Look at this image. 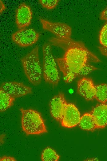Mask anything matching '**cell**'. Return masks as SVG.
<instances>
[{
  "instance_id": "1",
  "label": "cell",
  "mask_w": 107,
  "mask_h": 161,
  "mask_svg": "<svg viewBox=\"0 0 107 161\" xmlns=\"http://www.w3.org/2000/svg\"><path fill=\"white\" fill-rule=\"evenodd\" d=\"M49 41L52 45L61 48L65 51L62 57L55 60L65 83H70L77 77L86 76L98 69L90 63H98L101 60L82 41L70 38L57 37L50 38Z\"/></svg>"
},
{
  "instance_id": "2",
  "label": "cell",
  "mask_w": 107,
  "mask_h": 161,
  "mask_svg": "<svg viewBox=\"0 0 107 161\" xmlns=\"http://www.w3.org/2000/svg\"><path fill=\"white\" fill-rule=\"evenodd\" d=\"M38 50L39 46H37L20 59L26 76L34 85H39L42 80V69Z\"/></svg>"
},
{
  "instance_id": "3",
  "label": "cell",
  "mask_w": 107,
  "mask_h": 161,
  "mask_svg": "<svg viewBox=\"0 0 107 161\" xmlns=\"http://www.w3.org/2000/svg\"><path fill=\"white\" fill-rule=\"evenodd\" d=\"M19 110L22 114V128L27 135L47 133L44 121L39 112L34 109L25 110L22 108Z\"/></svg>"
},
{
  "instance_id": "4",
  "label": "cell",
  "mask_w": 107,
  "mask_h": 161,
  "mask_svg": "<svg viewBox=\"0 0 107 161\" xmlns=\"http://www.w3.org/2000/svg\"><path fill=\"white\" fill-rule=\"evenodd\" d=\"M43 74L45 81L54 86H56L60 80V75L55 59L52 54L50 44L46 43L43 46Z\"/></svg>"
},
{
  "instance_id": "5",
  "label": "cell",
  "mask_w": 107,
  "mask_h": 161,
  "mask_svg": "<svg viewBox=\"0 0 107 161\" xmlns=\"http://www.w3.org/2000/svg\"><path fill=\"white\" fill-rule=\"evenodd\" d=\"M40 35L32 28H25L18 30L12 35L13 42L19 46L26 47L35 43L39 39Z\"/></svg>"
},
{
  "instance_id": "6",
  "label": "cell",
  "mask_w": 107,
  "mask_h": 161,
  "mask_svg": "<svg viewBox=\"0 0 107 161\" xmlns=\"http://www.w3.org/2000/svg\"><path fill=\"white\" fill-rule=\"evenodd\" d=\"M43 28L48 31L60 38H70L71 28L66 24L60 22H52L46 20L40 19Z\"/></svg>"
},
{
  "instance_id": "7",
  "label": "cell",
  "mask_w": 107,
  "mask_h": 161,
  "mask_svg": "<svg viewBox=\"0 0 107 161\" xmlns=\"http://www.w3.org/2000/svg\"><path fill=\"white\" fill-rule=\"evenodd\" d=\"M80 118V113L76 106L72 103H67L60 123L63 127L72 128L78 124Z\"/></svg>"
},
{
  "instance_id": "8",
  "label": "cell",
  "mask_w": 107,
  "mask_h": 161,
  "mask_svg": "<svg viewBox=\"0 0 107 161\" xmlns=\"http://www.w3.org/2000/svg\"><path fill=\"white\" fill-rule=\"evenodd\" d=\"M11 96L16 98L32 93V88L21 82H6L2 83L0 88Z\"/></svg>"
},
{
  "instance_id": "9",
  "label": "cell",
  "mask_w": 107,
  "mask_h": 161,
  "mask_svg": "<svg viewBox=\"0 0 107 161\" xmlns=\"http://www.w3.org/2000/svg\"><path fill=\"white\" fill-rule=\"evenodd\" d=\"M15 13V22L18 29L25 28L31 24L33 12L29 6L25 3H21Z\"/></svg>"
},
{
  "instance_id": "10",
  "label": "cell",
  "mask_w": 107,
  "mask_h": 161,
  "mask_svg": "<svg viewBox=\"0 0 107 161\" xmlns=\"http://www.w3.org/2000/svg\"><path fill=\"white\" fill-rule=\"evenodd\" d=\"M67 102L64 94L61 92L54 96L50 104V113L52 117L60 122Z\"/></svg>"
},
{
  "instance_id": "11",
  "label": "cell",
  "mask_w": 107,
  "mask_h": 161,
  "mask_svg": "<svg viewBox=\"0 0 107 161\" xmlns=\"http://www.w3.org/2000/svg\"><path fill=\"white\" fill-rule=\"evenodd\" d=\"M95 86L91 78L83 77L77 82V92L87 101L92 100L95 98Z\"/></svg>"
},
{
  "instance_id": "12",
  "label": "cell",
  "mask_w": 107,
  "mask_h": 161,
  "mask_svg": "<svg viewBox=\"0 0 107 161\" xmlns=\"http://www.w3.org/2000/svg\"><path fill=\"white\" fill-rule=\"evenodd\" d=\"M90 113L93 118L96 129L103 128L107 126V103L97 104Z\"/></svg>"
},
{
  "instance_id": "13",
  "label": "cell",
  "mask_w": 107,
  "mask_h": 161,
  "mask_svg": "<svg viewBox=\"0 0 107 161\" xmlns=\"http://www.w3.org/2000/svg\"><path fill=\"white\" fill-rule=\"evenodd\" d=\"M78 125L82 129L93 131L96 129V125L93 116L90 113L86 112L81 117Z\"/></svg>"
},
{
  "instance_id": "14",
  "label": "cell",
  "mask_w": 107,
  "mask_h": 161,
  "mask_svg": "<svg viewBox=\"0 0 107 161\" xmlns=\"http://www.w3.org/2000/svg\"><path fill=\"white\" fill-rule=\"evenodd\" d=\"M15 98L0 89V111L3 112L13 105Z\"/></svg>"
},
{
  "instance_id": "15",
  "label": "cell",
  "mask_w": 107,
  "mask_h": 161,
  "mask_svg": "<svg viewBox=\"0 0 107 161\" xmlns=\"http://www.w3.org/2000/svg\"><path fill=\"white\" fill-rule=\"evenodd\" d=\"M95 98L101 103L107 102V84L101 83L95 86Z\"/></svg>"
},
{
  "instance_id": "16",
  "label": "cell",
  "mask_w": 107,
  "mask_h": 161,
  "mask_svg": "<svg viewBox=\"0 0 107 161\" xmlns=\"http://www.w3.org/2000/svg\"><path fill=\"white\" fill-rule=\"evenodd\" d=\"M59 159L60 156L49 146L44 149L41 154V159L43 161H57Z\"/></svg>"
},
{
  "instance_id": "17",
  "label": "cell",
  "mask_w": 107,
  "mask_h": 161,
  "mask_svg": "<svg viewBox=\"0 0 107 161\" xmlns=\"http://www.w3.org/2000/svg\"><path fill=\"white\" fill-rule=\"evenodd\" d=\"M99 41L102 46L107 47V22L105 24L100 32Z\"/></svg>"
},
{
  "instance_id": "18",
  "label": "cell",
  "mask_w": 107,
  "mask_h": 161,
  "mask_svg": "<svg viewBox=\"0 0 107 161\" xmlns=\"http://www.w3.org/2000/svg\"><path fill=\"white\" fill-rule=\"evenodd\" d=\"M59 1V0H39L38 2L42 7L50 10L55 8Z\"/></svg>"
},
{
  "instance_id": "19",
  "label": "cell",
  "mask_w": 107,
  "mask_h": 161,
  "mask_svg": "<svg viewBox=\"0 0 107 161\" xmlns=\"http://www.w3.org/2000/svg\"><path fill=\"white\" fill-rule=\"evenodd\" d=\"M100 19L101 20H107V6L101 13Z\"/></svg>"
},
{
  "instance_id": "20",
  "label": "cell",
  "mask_w": 107,
  "mask_h": 161,
  "mask_svg": "<svg viewBox=\"0 0 107 161\" xmlns=\"http://www.w3.org/2000/svg\"><path fill=\"white\" fill-rule=\"evenodd\" d=\"M0 161H17L16 159L13 157L9 156H4L0 158Z\"/></svg>"
},
{
  "instance_id": "21",
  "label": "cell",
  "mask_w": 107,
  "mask_h": 161,
  "mask_svg": "<svg viewBox=\"0 0 107 161\" xmlns=\"http://www.w3.org/2000/svg\"><path fill=\"white\" fill-rule=\"evenodd\" d=\"M98 48L102 54L107 56V47H105L104 46H98Z\"/></svg>"
},
{
  "instance_id": "22",
  "label": "cell",
  "mask_w": 107,
  "mask_h": 161,
  "mask_svg": "<svg viewBox=\"0 0 107 161\" xmlns=\"http://www.w3.org/2000/svg\"><path fill=\"white\" fill-rule=\"evenodd\" d=\"M0 13L2 12L6 9V7L3 2L0 0Z\"/></svg>"
}]
</instances>
